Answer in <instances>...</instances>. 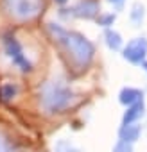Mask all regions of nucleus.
<instances>
[{
    "mask_svg": "<svg viewBox=\"0 0 147 152\" xmlns=\"http://www.w3.org/2000/svg\"><path fill=\"white\" fill-rule=\"evenodd\" d=\"M49 32L79 68H86L92 63L95 56V47L85 34L77 31H68L59 23H49Z\"/></svg>",
    "mask_w": 147,
    "mask_h": 152,
    "instance_id": "f257e3e1",
    "label": "nucleus"
},
{
    "mask_svg": "<svg viewBox=\"0 0 147 152\" xmlns=\"http://www.w3.org/2000/svg\"><path fill=\"white\" fill-rule=\"evenodd\" d=\"M76 100V93L63 81H47L40 88V102L49 113H63Z\"/></svg>",
    "mask_w": 147,
    "mask_h": 152,
    "instance_id": "f03ea898",
    "label": "nucleus"
},
{
    "mask_svg": "<svg viewBox=\"0 0 147 152\" xmlns=\"http://www.w3.org/2000/svg\"><path fill=\"white\" fill-rule=\"evenodd\" d=\"M6 13L18 22H31L40 16L43 0H2Z\"/></svg>",
    "mask_w": 147,
    "mask_h": 152,
    "instance_id": "7ed1b4c3",
    "label": "nucleus"
},
{
    "mask_svg": "<svg viewBox=\"0 0 147 152\" xmlns=\"http://www.w3.org/2000/svg\"><path fill=\"white\" fill-rule=\"evenodd\" d=\"M2 47H4L6 56L13 61V64L18 70H22V72H31L32 70V63L29 61L27 54L24 52V47L20 45L18 38L13 32H7V34L2 36Z\"/></svg>",
    "mask_w": 147,
    "mask_h": 152,
    "instance_id": "20e7f679",
    "label": "nucleus"
},
{
    "mask_svg": "<svg viewBox=\"0 0 147 152\" xmlns=\"http://www.w3.org/2000/svg\"><path fill=\"white\" fill-rule=\"evenodd\" d=\"M122 57L131 64H142L147 57V38H133L122 47Z\"/></svg>",
    "mask_w": 147,
    "mask_h": 152,
    "instance_id": "39448f33",
    "label": "nucleus"
},
{
    "mask_svg": "<svg viewBox=\"0 0 147 152\" xmlns=\"http://www.w3.org/2000/svg\"><path fill=\"white\" fill-rule=\"evenodd\" d=\"M101 11V4L99 0H79L76 4V7L72 9V15L77 18H85V20H92L97 18Z\"/></svg>",
    "mask_w": 147,
    "mask_h": 152,
    "instance_id": "423d86ee",
    "label": "nucleus"
},
{
    "mask_svg": "<svg viewBox=\"0 0 147 152\" xmlns=\"http://www.w3.org/2000/svg\"><path fill=\"white\" fill-rule=\"evenodd\" d=\"M140 100H143V91L138 90V88L127 86V88H122L120 93H118V102H120L122 106H126V107L131 106V104H136V102H140Z\"/></svg>",
    "mask_w": 147,
    "mask_h": 152,
    "instance_id": "0eeeda50",
    "label": "nucleus"
},
{
    "mask_svg": "<svg viewBox=\"0 0 147 152\" xmlns=\"http://www.w3.org/2000/svg\"><path fill=\"white\" fill-rule=\"evenodd\" d=\"M143 113H145V104H143V100H140V102H136V104L127 106V109H126V113H124V116H122V125L136 124V120H138V118H142V116H143Z\"/></svg>",
    "mask_w": 147,
    "mask_h": 152,
    "instance_id": "6e6552de",
    "label": "nucleus"
},
{
    "mask_svg": "<svg viewBox=\"0 0 147 152\" xmlns=\"http://www.w3.org/2000/svg\"><path fill=\"white\" fill-rule=\"evenodd\" d=\"M140 132H142L140 125H136V124H127V125H122V127H120L118 136H120V140H124V141H127V143H135V141L140 138Z\"/></svg>",
    "mask_w": 147,
    "mask_h": 152,
    "instance_id": "1a4fd4ad",
    "label": "nucleus"
},
{
    "mask_svg": "<svg viewBox=\"0 0 147 152\" xmlns=\"http://www.w3.org/2000/svg\"><path fill=\"white\" fill-rule=\"evenodd\" d=\"M104 41H106V45H108L110 50H122V47H124V41H122L120 32H117L113 29H106Z\"/></svg>",
    "mask_w": 147,
    "mask_h": 152,
    "instance_id": "9d476101",
    "label": "nucleus"
},
{
    "mask_svg": "<svg viewBox=\"0 0 147 152\" xmlns=\"http://www.w3.org/2000/svg\"><path fill=\"white\" fill-rule=\"evenodd\" d=\"M143 16H145V7H143V4L135 2L133 7H131V13H129V18H131V22L135 23V27H138V25L143 22Z\"/></svg>",
    "mask_w": 147,
    "mask_h": 152,
    "instance_id": "9b49d317",
    "label": "nucleus"
},
{
    "mask_svg": "<svg viewBox=\"0 0 147 152\" xmlns=\"http://www.w3.org/2000/svg\"><path fill=\"white\" fill-rule=\"evenodd\" d=\"M16 95H18V86L13 84V83H7V84H4L2 88H0V99H2L4 102L13 100Z\"/></svg>",
    "mask_w": 147,
    "mask_h": 152,
    "instance_id": "f8f14e48",
    "label": "nucleus"
},
{
    "mask_svg": "<svg viewBox=\"0 0 147 152\" xmlns=\"http://www.w3.org/2000/svg\"><path fill=\"white\" fill-rule=\"evenodd\" d=\"M95 20H97V25H101V27H104V29H110V27L115 23L117 15H115V13H99V16H97Z\"/></svg>",
    "mask_w": 147,
    "mask_h": 152,
    "instance_id": "ddd939ff",
    "label": "nucleus"
},
{
    "mask_svg": "<svg viewBox=\"0 0 147 152\" xmlns=\"http://www.w3.org/2000/svg\"><path fill=\"white\" fill-rule=\"evenodd\" d=\"M0 152H18L16 145L2 132H0Z\"/></svg>",
    "mask_w": 147,
    "mask_h": 152,
    "instance_id": "4468645a",
    "label": "nucleus"
},
{
    "mask_svg": "<svg viewBox=\"0 0 147 152\" xmlns=\"http://www.w3.org/2000/svg\"><path fill=\"white\" fill-rule=\"evenodd\" d=\"M54 152H81L74 143H70V141H66V140H59L57 143H56V148H54Z\"/></svg>",
    "mask_w": 147,
    "mask_h": 152,
    "instance_id": "2eb2a0df",
    "label": "nucleus"
},
{
    "mask_svg": "<svg viewBox=\"0 0 147 152\" xmlns=\"http://www.w3.org/2000/svg\"><path fill=\"white\" fill-rule=\"evenodd\" d=\"M115 152H133V143H127V141L120 140L115 147Z\"/></svg>",
    "mask_w": 147,
    "mask_h": 152,
    "instance_id": "dca6fc26",
    "label": "nucleus"
},
{
    "mask_svg": "<svg viewBox=\"0 0 147 152\" xmlns=\"http://www.w3.org/2000/svg\"><path fill=\"white\" fill-rule=\"evenodd\" d=\"M108 2H110V4H113V6H117V7H120V6L126 2V0H108Z\"/></svg>",
    "mask_w": 147,
    "mask_h": 152,
    "instance_id": "f3484780",
    "label": "nucleus"
},
{
    "mask_svg": "<svg viewBox=\"0 0 147 152\" xmlns=\"http://www.w3.org/2000/svg\"><path fill=\"white\" fill-rule=\"evenodd\" d=\"M54 2H56V4H59V6H65L68 0H54Z\"/></svg>",
    "mask_w": 147,
    "mask_h": 152,
    "instance_id": "a211bd4d",
    "label": "nucleus"
},
{
    "mask_svg": "<svg viewBox=\"0 0 147 152\" xmlns=\"http://www.w3.org/2000/svg\"><path fill=\"white\" fill-rule=\"evenodd\" d=\"M142 68H143V70H145V72H147V59H145V61H143V63H142Z\"/></svg>",
    "mask_w": 147,
    "mask_h": 152,
    "instance_id": "6ab92c4d",
    "label": "nucleus"
},
{
    "mask_svg": "<svg viewBox=\"0 0 147 152\" xmlns=\"http://www.w3.org/2000/svg\"><path fill=\"white\" fill-rule=\"evenodd\" d=\"M113 152H115V150H113Z\"/></svg>",
    "mask_w": 147,
    "mask_h": 152,
    "instance_id": "aec40b11",
    "label": "nucleus"
}]
</instances>
